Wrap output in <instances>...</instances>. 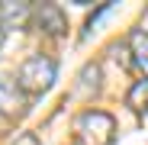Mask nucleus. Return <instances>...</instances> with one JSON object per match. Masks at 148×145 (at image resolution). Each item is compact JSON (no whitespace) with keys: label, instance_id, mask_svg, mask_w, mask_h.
<instances>
[{"label":"nucleus","instance_id":"10","mask_svg":"<svg viewBox=\"0 0 148 145\" xmlns=\"http://www.w3.org/2000/svg\"><path fill=\"white\" fill-rule=\"evenodd\" d=\"M142 32H145V36H148V13H145V16H142Z\"/></svg>","mask_w":148,"mask_h":145},{"label":"nucleus","instance_id":"6","mask_svg":"<svg viewBox=\"0 0 148 145\" xmlns=\"http://www.w3.org/2000/svg\"><path fill=\"white\" fill-rule=\"evenodd\" d=\"M129 52H132V65L148 78V36L142 29H132L129 32Z\"/></svg>","mask_w":148,"mask_h":145},{"label":"nucleus","instance_id":"9","mask_svg":"<svg viewBox=\"0 0 148 145\" xmlns=\"http://www.w3.org/2000/svg\"><path fill=\"white\" fill-rule=\"evenodd\" d=\"M13 145H39V135L36 132H23V135H16Z\"/></svg>","mask_w":148,"mask_h":145},{"label":"nucleus","instance_id":"4","mask_svg":"<svg viewBox=\"0 0 148 145\" xmlns=\"http://www.w3.org/2000/svg\"><path fill=\"white\" fill-rule=\"evenodd\" d=\"M26 110V93L16 87L13 78H0V113L3 116H19Z\"/></svg>","mask_w":148,"mask_h":145},{"label":"nucleus","instance_id":"11","mask_svg":"<svg viewBox=\"0 0 148 145\" xmlns=\"http://www.w3.org/2000/svg\"><path fill=\"white\" fill-rule=\"evenodd\" d=\"M0 45H3V29H0Z\"/></svg>","mask_w":148,"mask_h":145},{"label":"nucleus","instance_id":"8","mask_svg":"<svg viewBox=\"0 0 148 145\" xmlns=\"http://www.w3.org/2000/svg\"><path fill=\"white\" fill-rule=\"evenodd\" d=\"M77 81H81V84L74 87V93H77V97H87L90 90L100 87V68H97V65H87V68L81 71V78H77Z\"/></svg>","mask_w":148,"mask_h":145},{"label":"nucleus","instance_id":"1","mask_svg":"<svg viewBox=\"0 0 148 145\" xmlns=\"http://www.w3.org/2000/svg\"><path fill=\"white\" fill-rule=\"evenodd\" d=\"M55 78H58V61L52 55H29L16 71V87L26 97H36L52 87Z\"/></svg>","mask_w":148,"mask_h":145},{"label":"nucleus","instance_id":"5","mask_svg":"<svg viewBox=\"0 0 148 145\" xmlns=\"http://www.w3.org/2000/svg\"><path fill=\"white\" fill-rule=\"evenodd\" d=\"M32 19V7L29 3H0V29H23L26 23Z\"/></svg>","mask_w":148,"mask_h":145},{"label":"nucleus","instance_id":"7","mask_svg":"<svg viewBox=\"0 0 148 145\" xmlns=\"http://www.w3.org/2000/svg\"><path fill=\"white\" fill-rule=\"evenodd\" d=\"M126 107H132L135 113L148 110V78H142V81H135V84L129 87V93H126Z\"/></svg>","mask_w":148,"mask_h":145},{"label":"nucleus","instance_id":"3","mask_svg":"<svg viewBox=\"0 0 148 145\" xmlns=\"http://www.w3.org/2000/svg\"><path fill=\"white\" fill-rule=\"evenodd\" d=\"M36 23H39V29L45 36H64L68 32V16L58 3H42L39 10H32Z\"/></svg>","mask_w":148,"mask_h":145},{"label":"nucleus","instance_id":"2","mask_svg":"<svg viewBox=\"0 0 148 145\" xmlns=\"http://www.w3.org/2000/svg\"><path fill=\"white\" fill-rule=\"evenodd\" d=\"M74 135H77L81 145H113L116 119L103 110H84L74 119Z\"/></svg>","mask_w":148,"mask_h":145}]
</instances>
